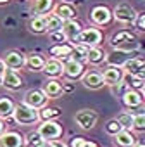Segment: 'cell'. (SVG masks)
Wrapping results in <instances>:
<instances>
[{"label": "cell", "instance_id": "obj_30", "mask_svg": "<svg viewBox=\"0 0 145 147\" xmlns=\"http://www.w3.org/2000/svg\"><path fill=\"white\" fill-rule=\"evenodd\" d=\"M123 83L126 85L128 90H136V92H142L143 94V85H145V80H140L136 76H131V75H126L123 76Z\"/></svg>", "mask_w": 145, "mask_h": 147}, {"label": "cell", "instance_id": "obj_34", "mask_svg": "<svg viewBox=\"0 0 145 147\" xmlns=\"http://www.w3.org/2000/svg\"><path fill=\"white\" fill-rule=\"evenodd\" d=\"M133 116L135 114L131 111H123V113H119L116 116V119L123 126V130H131V126H133Z\"/></svg>", "mask_w": 145, "mask_h": 147}, {"label": "cell", "instance_id": "obj_16", "mask_svg": "<svg viewBox=\"0 0 145 147\" xmlns=\"http://www.w3.org/2000/svg\"><path fill=\"white\" fill-rule=\"evenodd\" d=\"M52 12H54L57 18H60L62 23L72 21V19H78V9H76L75 5H71V4H62V2H59V4L54 5Z\"/></svg>", "mask_w": 145, "mask_h": 147}, {"label": "cell", "instance_id": "obj_2", "mask_svg": "<svg viewBox=\"0 0 145 147\" xmlns=\"http://www.w3.org/2000/svg\"><path fill=\"white\" fill-rule=\"evenodd\" d=\"M12 119L17 123V125H38L40 123V114H38V109H33V107H28L24 106L23 102L16 104L14 106V113H12Z\"/></svg>", "mask_w": 145, "mask_h": 147}, {"label": "cell", "instance_id": "obj_33", "mask_svg": "<svg viewBox=\"0 0 145 147\" xmlns=\"http://www.w3.org/2000/svg\"><path fill=\"white\" fill-rule=\"evenodd\" d=\"M87 52H88V49L83 47V45H72V50H71L69 57H71V61L87 64Z\"/></svg>", "mask_w": 145, "mask_h": 147}, {"label": "cell", "instance_id": "obj_3", "mask_svg": "<svg viewBox=\"0 0 145 147\" xmlns=\"http://www.w3.org/2000/svg\"><path fill=\"white\" fill-rule=\"evenodd\" d=\"M36 131L45 142H50V140H59L64 133V128L57 119H48V121H40Z\"/></svg>", "mask_w": 145, "mask_h": 147}, {"label": "cell", "instance_id": "obj_35", "mask_svg": "<svg viewBox=\"0 0 145 147\" xmlns=\"http://www.w3.org/2000/svg\"><path fill=\"white\" fill-rule=\"evenodd\" d=\"M133 133H142L145 131V113H136L133 116V126H131Z\"/></svg>", "mask_w": 145, "mask_h": 147}, {"label": "cell", "instance_id": "obj_26", "mask_svg": "<svg viewBox=\"0 0 145 147\" xmlns=\"http://www.w3.org/2000/svg\"><path fill=\"white\" fill-rule=\"evenodd\" d=\"M72 50V43L69 42H64V43H57V45H52L48 49V54H50V59H60V57H66L69 55Z\"/></svg>", "mask_w": 145, "mask_h": 147}, {"label": "cell", "instance_id": "obj_29", "mask_svg": "<svg viewBox=\"0 0 145 147\" xmlns=\"http://www.w3.org/2000/svg\"><path fill=\"white\" fill-rule=\"evenodd\" d=\"M38 114H40V121H48V119H57L60 118L62 111L55 106H43L42 109H38Z\"/></svg>", "mask_w": 145, "mask_h": 147}, {"label": "cell", "instance_id": "obj_25", "mask_svg": "<svg viewBox=\"0 0 145 147\" xmlns=\"http://www.w3.org/2000/svg\"><path fill=\"white\" fill-rule=\"evenodd\" d=\"M14 106L16 102L11 97H0V119H12V113H14Z\"/></svg>", "mask_w": 145, "mask_h": 147}, {"label": "cell", "instance_id": "obj_20", "mask_svg": "<svg viewBox=\"0 0 145 147\" xmlns=\"http://www.w3.org/2000/svg\"><path fill=\"white\" fill-rule=\"evenodd\" d=\"M42 71L45 73V76L48 80H59V78H62V64L57 59H47Z\"/></svg>", "mask_w": 145, "mask_h": 147}, {"label": "cell", "instance_id": "obj_6", "mask_svg": "<svg viewBox=\"0 0 145 147\" xmlns=\"http://www.w3.org/2000/svg\"><path fill=\"white\" fill-rule=\"evenodd\" d=\"M111 47L112 49H123L128 50V47H136V35L130 30H119L111 36Z\"/></svg>", "mask_w": 145, "mask_h": 147}, {"label": "cell", "instance_id": "obj_11", "mask_svg": "<svg viewBox=\"0 0 145 147\" xmlns=\"http://www.w3.org/2000/svg\"><path fill=\"white\" fill-rule=\"evenodd\" d=\"M123 71L126 73V75H131V76H136L140 80H145V61L140 55L130 57L123 64Z\"/></svg>", "mask_w": 145, "mask_h": 147}, {"label": "cell", "instance_id": "obj_31", "mask_svg": "<svg viewBox=\"0 0 145 147\" xmlns=\"http://www.w3.org/2000/svg\"><path fill=\"white\" fill-rule=\"evenodd\" d=\"M60 28H62V19L60 18H57L54 12L45 14V30H47V33L59 31Z\"/></svg>", "mask_w": 145, "mask_h": 147}, {"label": "cell", "instance_id": "obj_37", "mask_svg": "<svg viewBox=\"0 0 145 147\" xmlns=\"http://www.w3.org/2000/svg\"><path fill=\"white\" fill-rule=\"evenodd\" d=\"M104 130H105V133H107V135L114 137L116 133H119V131L123 130V126L117 123V119H116V118H112V119H109V121L104 125Z\"/></svg>", "mask_w": 145, "mask_h": 147}, {"label": "cell", "instance_id": "obj_8", "mask_svg": "<svg viewBox=\"0 0 145 147\" xmlns=\"http://www.w3.org/2000/svg\"><path fill=\"white\" fill-rule=\"evenodd\" d=\"M85 71H87V64H81V62H76V61H67L62 66L64 82H78V80H81Z\"/></svg>", "mask_w": 145, "mask_h": 147}, {"label": "cell", "instance_id": "obj_19", "mask_svg": "<svg viewBox=\"0 0 145 147\" xmlns=\"http://www.w3.org/2000/svg\"><path fill=\"white\" fill-rule=\"evenodd\" d=\"M136 135L131 130H121L119 133H116L112 137V144L114 147H133L136 144Z\"/></svg>", "mask_w": 145, "mask_h": 147}, {"label": "cell", "instance_id": "obj_42", "mask_svg": "<svg viewBox=\"0 0 145 147\" xmlns=\"http://www.w3.org/2000/svg\"><path fill=\"white\" fill-rule=\"evenodd\" d=\"M45 147H67V144L62 140H50V142H47Z\"/></svg>", "mask_w": 145, "mask_h": 147}, {"label": "cell", "instance_id": "obj_43", "mask_svg": "<svg viewBox=\"0 0 145 147\" xmlns=\"http://www.w3.org/2000/svg\"><path fill=\"white\" fill-rule=\"evenodd\" d=\"M62 4H71V5H75V4H83V0H60Z\"/></svg>", "mask_w": 145, "mask_h": 147}, {"label": "cell", "instance_id": "obj_13", "mask_svg": "<svg viewBox=\"0 0 145 147\" xmlns=\"http://www.w3.org/2000/svg\"><path fill=\"white\" fill-rule=\"evenodd\" d=\"M24 57L26 55L23 52H19V50H7L2 57H0V61H2L4 67H9V69L17 71L21 67H24Z\"/></svg>", "mask_w": 145, "mask_h": 147}, {"label": "cell", "instance_id": "obj_18", "mask_svg": "<svg viewBox=\"0 0 145 147\" xmlns=\"http://www.w3.org/2000/svg\"><path fill=\"white\" fill-rule=\"evenodd\" d=\"M121 102L126 109H140L142 104H143V94L142 92H136V90H126L123 95H121Z\"/></svg>", "mask_w": 145, "mask_h": 147}, {"label": "cell", "instance_id": "obj_12", "mask_svg": "<svg viewBox=\"0 0 145 147\" xmlns=\"http://www.w3.org/2000/svg\"><path fill=\"white\" fill-rule=\"evenodd\" d=\"M23 104L28 106V107H33V109H42L43 106L48 104V99L45 97V94L40 88H31V90H28L24 94Z\"/></svg>", "mask_w": 145, "mask_h": 147}, {"label": "cell", "instance_id": "obj_36", "mask_svg": "<svg viewBox=\"0 0 145 147\" xmlns=\"http://www.w3.org/2000/svg\"><path fill=\"white\" fill-rule=\"evenodd\" d=\"M67 147H99V145H97L95 142H92V140L83 138V137H72V138L69 140Z\"/></svg>", "mask_w": 145, "mask_h": 147}, {"label": "cell", "instance_id": "obj_24", "mask_svg": "<svg viewBox=\"0 0 145 147\" xmlns=\"http://www.w3.org/2000/svg\"><path fill=\"white\" fill-rule=\"evenodd\" d=\"M43 94H45V97L50 100V99H59L60 95H62V87H60V82L59 80H48L45 85H43V88H40Z\"/></svg>", "mask_w": 145, "mask_h": 147}, {"label": "cell", "instance_id": "obj_45", "mask_svg": "<svg viewBox=\"0 0 145 147\" xmlns=\"http://www.w3.org/2000/svg\"><path fill=\"white\" fill-rule=\"evenodd\" d=\"M133 147H145V145H143V144H142V142H140V140H136V144H135V145H133Z\"/></svg>", "mask_w": 145, "mask_h": 147}, {"label": "cell", "instance_id": "obj_38", "mask_svg": "<svg viewBox=\"0 0 145 147\" xmlns=\"http://www.w3.org/2000/svg\"><path fill=\"white\" fill-rule=\"evenodd\" d=\"M135 28L138 33H143L145 31V12H136V18H135Z\"/></svg>", "mask_w": 145, "mask_h": 147}, {"label": "cell", "instance_id": "obj_5", "mask_svg": "<svg viewBox=\"0 0 145 147\" xmlns=\"http://www.w3.org/2000/svg\"><path fill=\"white\" fill-rule=\"evenodd\" d=\"M111 12H112V19L117 21V23H121V24H124V26L133 24L135 23V18H136V11L130 4H126V2L117 4Z\"/></svg>", "mask_w": 145, "mask_h": 147}, {"label": "cell", "instance_id": "obj_4", "mask_svg": "<svg viewBox=\"0 0 145 147\" xmlns=\"http://www.w3.org/2000/svg\"><path fill=\"white\" fill-rule=\"evenodd\" d=\"M88 19H90V23L95 26V28H104V26H109L114 19H112V12H111V9L107 7V5H104V4H99V5H95L92 11H90V16H88Z\"/></svg>", "mask_w": 145, "mask_h": 147}, {"label": "cell", "instance_id": "obj_1", "mask_svg": "<svg viewBox=\"0 0 145 147\" xmlns=\"http://www.w3.org/2000/svg\"><path fill=\"white\" fill-rule=\"evenodd\" d=\"M104 42V33L102 30L95 28V26H90V28H83L78 36L72 40L71 43L72 45H83L87 49H92V47H100V43Z\"/></svg>", "mask_w": 145, "mask_h": 147}, {"label": "cell", "instance_id": "obj_27", "mask_svg": "<svg viewBox=\"0 0 145 147\" xmlns=\"http://www.w3.org/2000/svg\"><path fill=\"white\" fill-rule=\"evenodd\" d=\"M104 59H105V52H104L100 47H92V49H88V52H87V64L100 66V64H104Z\"/></svg>", "mask_w": 145, "mask_h": 147}, {"label": "cell", "instance_id": "obj_44", "mask_svg": "<svg viewBox=\"0 0 145 147\" xmlns=\"http://www.w3.org/2000/svg\"><path fill=\"white\" fill-rule=\"evenodd\" d=\"M4 131H5V123H4L2 119H0V135H2Z\"/></svg>", "mask_w": 145, "mask_h": 147}, {"label": "cell", "instance_id": "obj_15", "mask_svg": "<svg viewBox=\"0 0 145 147\" xmlns=\"http://www.w3.org/2000/svg\"><path fill=\"white\" fill-rule=\"evenodd\" d=\"M0 147H24V135L16 130H5L0 135Z\"/></svg>", "mask_w": 145, "mask_h": 147}, {"label": "cell", "instance_id": "obj_21", "mask_svg": "<svg viewBox=\"0 0 145 147\" xmlns=\"http://www.w3.org/2000/svg\"><path fill=\"white\" fill-rule=\"evenodd\" d=\"M81 30H83V24H81L78 19L66 21V23H62V28H60V31L64 33V36H66V40H67L69 43L78 36V33H80Z\"/></svg>", "mask_w": 145, "mask_h": 147}, {"label": "cell", "instance_id": "obj_14", "mask_svg": "<svg viewBox=\"0 0 145 147\" xmlns=\"http://www.w3.org/2000/svg\"><path fill=\"white\" fill-rule=\"evenodd\" d=\"M81 83L85 88L88 90H99L104 87V80H102V73L97 69H87L85 75L81 76Z\"/></svg>", "mask_w": 145, "mask_h": 147}, {"label": "cell", "instance_id": "obj_41", "mask_svg": "<svg viewBox=\"0 0 145 147\" xmlns=\"http://www.w3.org/2000/svg\"><path fill=\"white\" fill-rule=\"evenodd\" d=\"M60 87H62V95L64 94H71L72 90H75V83L72 82H62Z\"/></svg>", "mask_w": 145, "mask_h": 147}, {"label": "cell", "instance_id": "obj_10", "mask_svg": "<svg viewBox=\"0 0 145 147\" xmlns=\"http://www.w3.org/2000/svg\"><path fill=\"white\" fill-rule=\"evenodd\" d=\"M75 121L81 130H92L99 121V114L93 109H80L75 114Z\"/></svg>", "mask_w": 145, "mask_h": 147}, {"label": "cell", "instance_id": "obj_7", "mask_svg": "<svg viewBox=\"0 0 145 147\" xmlns=\"http://www.w3.org/2000/svg\"><path fill=\"white\" fill-rule=\"evenodd\" d=\"M140 50H135V52H131V50H123V49H112L109 54H105V59H104V62L107 64V66H114V67H123V64L130 59V57H136V54H138Z\"/></svg>", "mask_w": 145, "mask_h": 147}, {"label": "cell", "instance_id": "obj_32", "mask_svg": "<svg viewBox=\"0 0 145 147\" xmlns=\"http://www.w3.org/2000/svg\"><path fill=\"white\" fill-rule=\"evenodd\" d=\"M47 142L40 137V133L35 130V131H30L26 137H24V147H45Z\"/></svg>", "mask_w": 145, "mask_h": 147}, {"label": "cell", "instance_id": "obj_39", "mask_svg": "<svg viewBox=\"0 0 145 147\" xmlns=\"http://www.w3.org/2000/svg\"><path fill=\"white\" fill-rule=\"evenodd\" d=\"M48 38H50V42H54V45L67 42V40H66V36H64V33H62L60 30H59V31H54V33H48Z\"/></svg>", "mask_w": 145, "mask_h": 147}, {"label": "cell", "instance_id": "obj_17", "mask_svg": "<svg viewBox=\"0 0 145 147\" xmlns=\"http://www.w3.org/2000/svg\"><path fill=\"white\" fill-rule=\"evenodd\" d=\"M102 73V80H104V85H109V87H114L117 83L123 82V76H124V71L123 67H114V66H107Z\"/></svg>", "mask_w": 145, "mask_h": 147}, {"label": "cell", "instance_id": "obj_9", "mask_svg": "<svg viewBox=\"0 0 145 147\" xmlns=\"http://www.w3.org/2000/svg\"><path fill=\"white\" fill-rule=\"evenodd\" d=\"M0 83H2V87H5L11 92H17L24 85L23 83V78L19 76V73L14 71V69H9V67H4L2 76H0Z\"/></svg>", "mask_w": 145, "mask_h": 147}, {"label": "cell", "instance_id": "obj_46", "mask_svg": "<svg viewBox=\"0 0 145 147\" xmlns=\"http://www.w3.org/2000/svg\"><path fill=\"white\" fill-rule=\"evenodd\" d=\"M11 2V0H0V5H7Z\"/></svg>", "mask_w": 145, "mask_h": 147}, {"label": "cell", "instance_id": "obj_23", "mask_svg": "<svg viewBox=\"0 0 145 147\" xmlns=\"http://www.w3.org/2000/svg\"><path fill=\"white\" fill-rule=\"evenodd\" d=\"M54 5H55V0H33L31 11L35 16H45V14L52 12Z\"/></svg>", "mask_w": 145, "mask_h": 147}, {"label": "cell", "instance_id": "obj_28", "mask_svg": "<svg viewBox=\"0 0 145 147\" xmlns=\"http://www.w3.org/2000/svg\"><path fill=\"white\" fill-rule=\"evenodd\" d=\"M28 30L33 35H43L47 33L45 30V16H33L28 23Z\"/></svg>", "mask_w": 145, "mask_h": 147}, {"label": "cell", "instance_id": "obj_22", "mask_svg": "<svg viewBox=\"0 0 145 147\" xmlns=\"http://www.w3.org/2000/svg\"><path fill=\"white\" fill-rule=\"evenodd\" d=\"M45 57L42 55V54H38V52H31V54H28L26 57H24V67H28L30 71H33V73H40L42 69H43V66H45Z\"/></svg>", "mask_w": 145, "mask_h": 147}, {"label": "cell", "instance_id": "obj_47", "mask_svg": "<svg viewBox=\"0 0 145 147\" xmlns=\"http://www.w3.org/2000/svg\"><path fill=\"white\" fill-rule=\"evenodd\" d=\"M2 71H4V64H2V61H0V76H2Z\"/></svg>", "mask_w": 145, "mask_h": 147}, {"label": "cell", "instance_id": "obj_40", "mask_svg": "<svg viewBox=\"0 0 145 147\" xmlns=\"http://www.w3.org/2000/svg\"><path fill=\"white\" fill-rule=\"evenodd\" d=\"M111 90H112V94H114L116 97H121V95H123V94H124V92H126L128 88H126V85H124V83L121 82V83H117V85L111 87Z\"/></svg>", "mask_w": 145, "mask_h": 147}]
</instances>
